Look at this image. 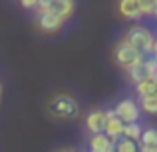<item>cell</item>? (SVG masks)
I'll return each mask as SVG.
<instances>
[{
	"mask_svg": "<svg viewBox=\"0 0 157 152\" xmlns=\"http://www.w3.org/2000/svg\"><path fill=\"white\" fill-rule=\"evenodd\" d=\"M48 112L56 118H64V120H74L80 116V106L74 96L66 92H60L48 100Z\"/></svg>",
	"mask_w": 157,
	"mask_h": 152,
	"instance_id": "cell-1",
	"label": "cell"
},
{
	"mask_svg": "<svg viewBox=\"0 0 157 152\" xmlns=\"http://www.w3.org/2000/svg\"><path fill=\"white\" fill-rule=\"evenodd\" d=\"M123 40H125L127 44H131L137 52H141L143 56H151L155 36L147 26H143V24H133V26H129L127 32H125V36H123Z\"/></svg>",
	"mask_w": 157,
	"mask_h": 152,
	"instance_id": "cell-2",
	"label": "cell"
},
{
	"mask_svg": "<svg viewBox=\"0 0 157 152\" xmlns=\"http://www.w3.org/2000/svg\"><path fill=\"white\" fill-rule=\"evenodd\" d=\"M143 58H145V56H143L141 52H137L131 44H127L125 40L117 42L115 48H113V60H115V64H117L119 68H123V70H127L129 66L141 62Z\"/></svg>",
	"mask_w": 157,
	"mask_h": 152,
	"instance_id": "cell-3",
	"label": "cell"
},
{
	"mask_svg": "<svg viewBox=\"0 0 157 152\" xmlns=\"http://www.w3.org/2000/svg\"><path fill=\"white\" fill-rule=\"evenodd\" d=\"M36 10L38 12L50 10V12L60 14L64 20H68L74 14V10H76V0H38Z\"/></svg>",
	"mask_w": 157,
	"mask_h": 152,
	"instance_id": "cell-4",
	"label": "cell"
},
{
	"mask_svg": "<svg viewBox=\"0 0 157 152\" xmlns=\"http://www.w3.org/2000/svg\"><path fill=\"white\" fill-rule=\"evenodd\" d=\"M113 114L123 122H137L139 120V104L133 100V98H123V100L117 102V106L113 108Z\"/></svg>",
	"mask_w": 157,
	"mask_h": 152,
	"instance_id": "cell-5",
	"label": "cell"
},
{
	"mask_svg": "<svg viewBox=\"0 0 157 152\" xmlns=\"http://www.w3.org/2000/svg\"><path fill=\"white\" fill-rule=\"evenodd\" d=\"M64 22L66 20L60 14H56V12H50V10L38 12V28L42 32H46V34H54V32L62 30Z\"/></svg>",
	"mask_w": 157,
	"mask_h": 152,
	"instance_id": "cell-6",
	"label": "cell"
},
{
	"mask_svg": "<svg viewBox=\"0 0 157 152\" xmlns=\"http://www.w3.org/2000/svg\"><path fill=\"white\" fill-rule=\"evenodd\" d=\"M104 134L109 136L111 140H117L119 136L123 134V122L119 120L117 116L113 114V110H107L105 112V126H104Z\"/></svg>",
	"mask_w": 157,
	"mask_h": 152,
	"instance_id": "cell-7",
	"label": "cell"
},
{
	"mask_svg": "<svg viewBox=\"0 0 157 152\" xmlns=\"http://www.w3.org/2000/svg\"><path fill=\"white\" fill-rule=\"evenodd\" d=\"M117 12H119V16H123L125 20H131V22H139V20L143 18L135 0H119L117 2Z\"/></svg>",
	"mask_w": 157,
	"mask_h": 152,
	"instance_id": "cell-8",
	"label": "cell"
},
{
	"mask_svg": "<svg viewBox=\"0 0 157 152\" xmlns=\"http://www.w3.org/2000/svg\"><path fill=\"white\" fill-rule=\"evenodd\" d=\"M104 126H105V112L104 110H92L86 116V128H88L90 134L104 132Z\"/></svg>",
	"mask_w": 157,
	"mask_h": 152,
	"instance_id": "cell-9",
	"label": "cell"
},
{
	"mask_svg": "<svg viewBox=\"0 0 157 152\" xmlns=\"http://www.w3.org/2000/svg\"><path fill=\"white\" fill-rule=\"evenodd\" d=\"M90 152H113V140L104 132L90 136Z\"/></svg>",
	"mask_w": 157,
	"mask_h": 152,
	"instance_id": "cell-10",
	"label": "cell"
},
{
	"mask_svg": "<svg viewBox=\"0 0 157 152\" xmlns=\"http://www.w3.org/2000/svg\"><path fill=\"white\" fill-rule=\"evenodd\" d=\"M127 78H129L133 84L149 78V72H147V68H145V58H143L141 62H137V64H133V66L127 68Z\"/></svg>",
	"mask_w": 157,
	"mask_h": 152,
	"instance_id": "cell-11",
	"label": "cell"
},
{
	"mask_svg": "<svg viewBox=\"0 0 157 152\" xmlns=\"http://www.w3.org/2000/svg\"><path fill=\"white\" fill-rule=\"evenodd\" d=\"M135 92H137V96H149V94H155L157 92V80L155 78H145V80L137 82L135 84Z\"/></svg>",
	"mask_w": 157,
	"mask_h": 152,
	"instance_id": "cell-12",
	"label": "cell"
},
{
	"mask_svg": "<svg viewBox=\"0 0 157 152\" xmlns=\"http://www.w3.org/2000/svg\"><path fill=\"white\" fill-rule=\"evenodd\" d=\"M113 152H139V144L125 136H119L113 142Z\"/></svg>",
	"mask_w": 157,
	"mask_h": 152,
	"instance_id": "cell-13",
	"label": "cell"
},
{
	"mask_svg": "<svg viewBox=\"0 0 157 152\" xmlns=\"http://www.w3.org/2000/svg\"><path fill=\"white\" fill-rule=\"evenodd\" d=\"M141 124L139 122H127V124H123V134L121 136L129 138V140H139V136H141Z\"/></svg>",
	"mask_w": 157,
	"mask_h": 152,
	"instance_id": "cell-14",
	"label": "cell"
},
{
	"mask_svg": "<svg viewBox=\"0 0 157 152\" xmlns=\"http://www.w3.org/2000/svg\"><path fill=\"white\" fill-rule=\"evenodd\" d=\"M139 104H141V110L147 114H157V92L149 94V96H141L139 98Z\"/></svg>",
	"mask_w": 157,
	"mask_h": 152,
	"instance_id": "cell-15",
	"label": "cell"
},
{
	"mask_svg": "<svg viewBox=\"0 0 157 152\" xmlns=\"http://www.w3.org/2000/svg\"><path fill=\"white\" fill-rule=\"evenodd\" d=\"M139 142L145 146H157V128H153V126L143 128L141 136H139Z\"/></svg>",
	"mask_w": 157,
	"mask_h": 152,
	"instance_id": "cell-16",
	"label": "cell"
},
{
	"mask_svg": "<svg viewBox=\"0 0 157 152\" xmlns=\"http://www.w3.org/2000/svg\"><path fill=\"white\" fill-rule=\"evenodd\" d=\"M135 2H137V8H139V12H141V16H151L155 0H135Z\"/></svg>",
	"mask_w": 157,
	"mask_h": 152,
	"instance_id": "cell-17",
	"label": "cell"
},
{
	"mask_svg": "<svg viewBox=\"0 0 157 152\" xmlns=\"http://www.w3.org/2000/svg\"><path fill=\"white\" fill-rule=\"evenodd\" d=\"M38 0H20V6L22 8H36Z\"/></svg>",
	"mask_w": 157,
	"mask_h": 152,
	"instance_id": "cell-18",
	"label": "cell"
},
{
	"mask_svg": "<svg viewBox=\"0 0 157 152\" xmlns=\"http://www.w3.org/2000/svg\"><path fill=\"white\" fill-rule=\"evenodd\" d=\"M139 152H157V146H145V144H141V146H139Z\"/></svg>",
	"mask_w": 157,
	"mask_h": 152,
	"instance_id": "cell-19",
	"label": "cell"
},
{
	"mask_svg": "<svg viewBox=\"0 0 157 152\" xmlns=\"http://www.w3.org/2000/svg\"><path fill=\"white\" fill-rule=\"evenodd\" d=\"M151 56L157 60V38H155V42H153V50H151Z\"/></svg>",
	"mask_w": 157,
	"mask_h": 152,
	"instance_id": "cell-20",
	"label": "cell"
},
{
	"mask_svg": "<svg viewBox=\"0 0 157 152\" xmlns=\"http://www.w3.org/2000/svg\"><path fill=\"white\" fill-rule=\"evenodd\" d=\"M151 16H155V18H157V2H155V6H153V12H151Z\"/></svg>",
	"mask_w": 157,
	"mask_h": 152,
	"instance_id": "cell-21",
	"label": "cell"
},
{
	"mask_svg": "<svg viewBox=\"0 0 157 152\" xmlns=\"http://www.w3.org/2000/svg\"><path fill=\"white\" fill-rule=\"evenodd\" d=\"M0 100H2V84H0Z\"/></svg>",
	"mask_w": 157,
	"mask_h": 152,
	"instance_id": "cell-22",
	"label": "cell"
},
{
	"mask_svg": "<svg viewBox=\"0 0 157 152\" xmlns=\"http://www.w3.org/2000/svg\"><path fill=\"white\" fill-rule=\"evenodd\" d=\"M60 152H76V150H70V148H68V150H60Z\"/></svg>",
	"mask_w": 157,
	"mask_h": 152,
	"instance_id": "cell-23",
	"label": "cell"
}]
</instances>
